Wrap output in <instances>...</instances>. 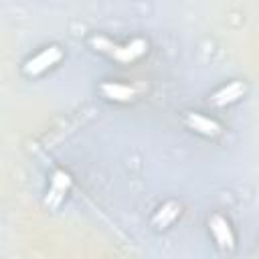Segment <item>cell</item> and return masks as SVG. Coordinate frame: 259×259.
<instances>
[{
    "label": "cell",
    "mask_w": 259,
    "mask_h": 259,
    "mask_svg": "<svg viewBox=\"0 0 259 259\" xmlns=\"http://www.w3.org/2000/svg\"><path fill=\"white\" fill-rule=\"evenodd\" d=\"M99 91L103 93V97H107L109 101H117V103H127L134 101L140 95V87L134 83H123V81H103L99 85Z\"/></svg>",
    "instance_id": "obj_3"
},
{
    "label": "cell",
    "mask_w": 259,
    "mask_h": 259,
    "mask_svg": "<svg viewBox=\"0 0 259 259\" xmlns=\"http://www.w3.org/2000/svg\"><path fill=\"white\" fill-rule=\"evenodd\" d=\"M243 95H245V85L241 81H231V83L223 85L219 91L212 93L210 103L217 105V107H225V105H231V103L239 101Z\"/></svg>",
    "instance_id": "obj_6"
},
{
    "label": "cell",
    "mask_w": 259,
    "mask_h": 259,
    "mask_svg": "<svg viewBox=\"0 0 259 259\" xmlns=\"http://www.w3.org/2000/svg\"><path fill=\"white\" fill-rule=\"evenodd\" d=\"M208 231H210L214 243L221 249H225V251L235 249V233H233V227H231V223L223 214H212L208 219Z\"/></svg>",
    "instance_id": "obj_4"
},
{
    "label": "cell",
    "mask_w": 259,
    "mask_h": 259,
    "mask_svg": "<svg viewBox=\"0 0 259 259\" xmlns=\"http://www.w3.org/2000/svg\"><path fill=\"white\" fill-rule=\"evenodd\" d=\"M93 45L97 47V51L105 53L107 57H111L117 63H134L148 53V40H144V38H134L125 45H113L107 38L99 36V38H93Z\"/></svg>",
    "instance_id": "obj_1"
},
{
    "label": "cell",
    "mask_w": 259,
    "mask_h": 259,
    "mask_svg": "<svg viewBox=\"0 0 259 259\" xmlns=\"http://www.w3.org/2000/svg\"><path fill=\"white\" fill-rule=\"evenodd\" d=\"M184 123L192 132H196L200 136H206V138H214V136H219L223 132V127H221V123L217 119H212V117H208L204 113H198V111H186L184 113Z\"/></svg>",
    "instance_id": "obj_5"
},
{
    "label": "cell",
    "mask_w": 259,
    "mask_h": 259,
    "mask_svg": "<svg viewBox=\"0 0 259 259\" xmlns=\"http://www.w3.org/2000/svg\"><path fill=\"white\" fill-rule=\"evenodd\" d=\"M61 59H63V49H61L59 45H49V47L40 49L36 55H32V57L24 63L22 71H24V75H28V77H38V75L47 73L49 69H53L55 65H59Z\"/></svg>",
    "instance_id": "obj_2"
},
{
    "label": "cell",
    "mask_w": 259,
    "mask_h": 259,
    "mask_svg": "<svg viewBox=\"0 0 259 259\" xmlns=\"http://www.w3.org/2000/svg\"><path fill=\"white\" fill-rule=\"evenodd\" d=\"M69 184H71L69 174H65V172H61V170L55 172V174H53V180H51V190H49V194H53V196H57V198L61 200V198L65 196Z\"/></svg>",
    "instance_id": "obj_8"
},
{
    "label": "cell",
    "mask_w": 259,
    "mask_h": 259,
    "mask_svg": "<svg viewBox=\"0 0 259 259\" xmlns=\"http://www.w3.org/2000/svg\"><path fill=\"white\" fill-rule=\"evenodd\" d=\"M180 217V204L176 200H168L164 202L152 217V225L156 229H168L176 219Z\"/></svg>",
    "instance_id": "obj_7"
}]
</instances>
